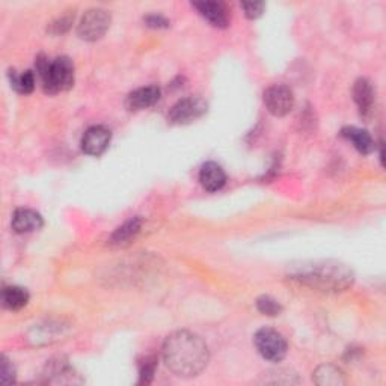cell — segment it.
Returning <instances> with one entry per match:
<instances>
[{
	"label": "cell",
	"instance_id": "obj_3",
	"mask_svg": "<svg viewBox=\"0 0 386 386\" xmlns=\"http://www.w3.org/2000/svg\"><path fill=\"white\" fill-rule=\"evenodd\" d=\"M36 71L41 77L43 90L47 94L69 91L74 85V65L70 57L61 56L50 61L47 56L36 57Z\"/></svg>",
	"mask_w": 386,
	"mask_h": 386
},
{
	"label": "cell",
	"instance_id": "obj_18",
	"mask_svg": "<svg viewBox=\"0 0 386 386\" xmlns=\"http://www.w3.org/2000/svg\"><path fill=\"white\" fill-rule=\"evenodd\" d=\"M141 227H142V220L139 217H131L130 220L125 222L124 225L117 228V231H115L110 237V243L117 246L130 243V241L139 234Z\"/></svg>",
	"mask_w": 386,
	"mask_h": 386
},
{
	"label": "cell",
	"instance_id": "obj_15",
	"mask_svg": "<svg viewBox=\"0 0 386 386\" xmlns=\"http://www.w3.org/2000/svg\"><path fill=\"white\" fill-rule=\"evenodd\" d=\"M341 136L353 143V147L361 154H370L376 150V143L369 131L358 127H345L341 130Z\"/></svg>",
	"mask_w": 386,
	"mask_h": 386
},
{
	"label": "cell",
	"instance_id": "obj_2",
	"mask_svg": "<svg viewBox=\"0 0 386 386\" xmlns=\"http://www.w3.org/2000/svg\"><path fill=\"white\" fill-rule=\"evenodd\" d=\"M287 275L293 281L326 293L344 292L355 283L353 270L335 259H315L288 266Z\"/></svg>",
	"mask_w": 386,
	"mask_h": 386
},
{
	"label": "cell",
	"instance_id": "obj_11",
	"mask_svg": "<svg viewBox=\"0 0 386 386\" xmlns=\"http://www.w3.org/2000/svg\"><path fill=\"white\" fill-rule=\"evenodd\" d=\"M199 181L201 186L207 192H217L225 186L227 183V173L222 169L220 165L215 162H207L206 165H202L199 172Z\"/></svg>",
	"mask_w": 386,
	"mask_h": 386
},
{
	"label": "cell",
	"instance_id": "obj_6",
	"mask_svg": "<svg viewBox=\"0 0 386 386\" xmlns=\"http://www.w3.org/2000/svg\"><path fill=\"white\" fill-rule=\"evenodd\" d=\"M207 108V103L201 96H189V99H183L172 106L168 120L171 124H189L204 117Z\"/></svg>",
	"mask_w": 386,
	"mask_h": 386
},
{
	"label": "cell",
	"instance_id": "obj_14",
	"mask_svg": "<svg viewBox=\"0 0 386 386\" xmlns=\"http://www.w3.org/2000/svg\"><path fill=\"white\" fill-rule=\"evenodd\" d=\"M44 376L47 378V382L50 383H71L74 370L71 369V365L69 361L65 359H53L47 364Z\"/></svg>",
	"mask_w": 386,
	"mask_h": 386
},
{
	"label": "cell",
	"instance_id": "obj_23",
	"mask_svg": "<svg viewBox=\"0 0 386 386\" xmlns=\"http://www.w3.org/2000/svg\"><path fill=\"white\" fill-rule=\"evenodd\" d=\"M264 6H266L264 2H245V3H241V8H243L245 15L248 18H250V20H255V18H258L259 15H262L263 11H264Z\"/></svg>",
	"mask_w": 386,
	"mask_h": 386
},
{
	"label": "cell",
	"instance_id": "obj_7",
	"mask_svg": "<svg viewBox=\"0 0 386 386\" xmlns=\"http://www.w3.org/2000/svg\"><path fill=\"white\" fill-rule=\"evenodd\" d=\"M264 104L275 117H285L294 106L293 91L285 85H272L264 91Z\"/></svg>",
	"mask_w": 386,
	"mask_h": 386
},
{
	"label": "cell",
	"instance_id": "obj_22",
	"mask_svg": "<svg viewBox=\"0 0 386 386\" xmlns=\"http://www.w3.org/2000/svg\"><path fill=\"white\" fill-rule=\"evenodd\" d=\"M157 366L156 356H145V359L139 364V383H150L154 378Z\"/></svg>",
	"mask_w": 386,
	"mask_h": 386
},
{
	"label": "cell",
	"instance_id": "obj_1",
	"mask_svg": "<svg viewBox=\"0 0 386 386\" xmlns=\"http://www.w3.org/2000/svg\"><path fill=\"white\" fill-rule=\"evenodd\" d=\"M163 361L178 378H195L206 369L210 352L206 341L196 334L178 331L171 334L163 344Z\"/></svg>",
	"mask_w": 386,
	"mask_h": 386
},
{
	"label": "cell",
	"instance_id": "obj_5",
	"mask_svg": "<svg viewBox=\"0 0 386 386\" xmlns=\"http://www.w3.org/2000/svg\"><path fill=\"white\" fill-rule=\"evenodd\" d=\"M110 26V14L101 8L88 9L77 26V35L85 41H96L108 32Z\"/></svg>",
	"mask_w": 386,
	"mask_h": 386
},
{
	"label": "cell",
	"instance_id": "obj_12",
	"mask_svg": "<svg viewBox=\"0 0 386 386\" xmlns=\"http://www.w3.org/2000/svg\"><path fill=\"white\" fill-rule=\"evenodd\" d=\"M198 9V13L206 18L208 23L216 27H227L229 24L228 9L220 2H193L192 3Z\"/></svg>",
	"mask_w": 386,
	"mask_h": 386
},
{
	"label": "cell",
	"instance_id": "obj_13",
	"mask_svg": "<svg viewBox=\"0 0 386 386\" xmlns=\"http://www.w3.org/2000/svg\"><path fill=\"white\" fill-rule=\"evenodd\" d=\"M353 99L358 104L359 112L364 118H369L373 112L374 90L366 79H358L353 85Z\"/></svg>",
	"mask_w": 386,
	"mask_h": 386
},
{
	"label": "cell",
	"instance_id": "obj_26",
	"mask_svg": "<svg viewBox=\"0 0 386 386\" xmlns=\"http://www.w3.org/2000/svg\"><path fill=\"white\" fill-rule=\"evenodd\" d=\"M145 23H147V26L154 27V29H160V27H168L169 26V22L166 20L165 17L156 15V14L145 17Z\"/></svg>",
	"mask_w": 386,
	"mask_h": 386
},
{
	"label": "cell",
	"instance_id": "obj_19",
	"mask_svg": "<svg viewBox=\"0 0 386 386\" xmlns=\"http://www.w3.org/2000/svg\"><path fill=\"white\" fill-rule=\"evenodd\" d=\"M9 80H11L13 88L20 94H31L35 90V76L31 70L23 73L9 71Z\"/></svg>",
	"mask_w": 386,
	"mask_h": 386
},
{
	"label": "cell",
	"instance_id": "obj_8",
	"mask_svg": "<svg viewBox=\"0 0 386 386\" xmlns=\"http://www.w3.org/2000/svg\"><path fill=\"white\" fill-rule=\"evenodd\" d=\"M112 139L110 130H108L103 125H94V127L86 130L82 138V150L88 156L99 157L108 150Z\"/></svg>",
	"mask_w": 386,
	"mask_h": 386
},
{
	"label": "cell",
	"instance_id": "obj_21",
	"mask_svg": "<svg viewBox=\"0 0 386 386\" xmlns=\"http://www.w3.org/2000/svg\"><path fill=\"white\" fill-rule=\"evenodd\" d=\"M257 310L269 317H276L283 313V306L273 297L262 296L257 299Z\"/></svg>",
	"mask_w": 386,
	"mask_h": 386
},
{
	"label": "cell",
	"instance_id": "obj_4",
	"mask_svg": "<svg viewBox=\"0 0 386 386\" xmlns=\"http://www.w3.org/2000/svg\"><path fill=\"white\" fill-rule=\"evenodd\" d=\"M254 343L258 353L264 359L272 362L283 361L288 350V345L283 334H279L278 331L272 329V327H263V329L257 331Z\"/></svg>",
	"mask_w": 386,
	"mask_h": 386
},
{
	"label": "cell",
	"instance_id": "obj_16",
	"mask_svg": "<svg viewBox=\"0 0 386 386\" xmlns=\"http://www.w3.org/2000/svg\"><path fill=\"white\" fill-rule=\"evenodd\" d=\"M29 302V293L23 287H5L2 292V305L9 311H18Z\"/></svg>",
	"mask_w": 386,
	"mask_h": 386
},
{
	"label": "cell",
	"instance_id": "obj_24",
	"mask_svg": "<svg viewBox=\"0 0 386 386\" xmlns=\"http://www.w3.org/2000/svg\"><path fill=\"white\" fill-rule=\"evenodd\" d=\"M0 378H2L3 383L15 382V366L6 356H2V376H0Z\"/></svg>",
	"mask_w": 386,
	"mask_h": 386
},
{
	"label": "cell",
	"instance_id": "obj_9",
	"mask_svg": "<svg viewBox=\"0 0 386 386\" xmlns=\"http://www.w3.org/2000/svg\"><path fill=\"white\" fill-rule=\"evenodd\" d=\"M44 220L40 213L31 208H17L13 215V229L18 234L34 233L41 229Z\"/></svg>",
	"mask_w": 386,
	"mask_h": 386
},
{
	"label": "cell",
	"instance_id": "obj_10",
	"mask_svg": "<svg viewBox=\"0 0 386 386\" xmlns=\"http://www.w3.org/2000/svg\"><path fill=\"white\" fill-rule=\"evenodd\" d=\"M160 96L162 92L157 86H145V88L133 91L125 100V106L130 110H143L156 104L160 100Z\"/></svg>",
	"mask_w": 386,
	"mask_h": 386
},
{
	"label": "cell",
	"instance_id": "obj_20",
	"mask_svg": "<svg viewBox=\"0 0 386 386\" xmlns=\"http://www.w3.org/2000/svg\"><path fill=\"white\" fill-rule=\"evenodd\" d=\"M297 376L292 373L290 370H272L262 374V379L258 380V383H267V385H293L299 383Z\"/></svg>",
	"mask_w": 386,
	"mask_h": 386
},
{
	"label": "cell",
	"instance_id": "obj_25",
	"mask_svg": "<svg viewBox=\"0 0 386 386\" xmlns=\"http://www.w3.org/2000/svg\"><path fill=\"white\" fill-rule=\"evenodd\" d=\"M71 23H73V17L71 15H64L61 18H57L56 22H53L50 24V32H53V34H64V32L69 31Z\"/></svg>",
	"mask_w": 386,
	"mask_h": 386
},
{
	"label": "cell",
	"instance_id": "obj_17",
	"mask_svg": "<svg viewBox=\"0 0 386 386\" xmlns=\"http://www.w3.org/2000/svg\"><path fill=\"white\" fill-rule=\"evenodd\" d=\"M313 379L317 385H327V386H340L345 383L343 370L332 364L318 366V369L314 371Z\"/></svg>",
	"mask_w": 386,
	"mask_h": 386
}]
</instances>
